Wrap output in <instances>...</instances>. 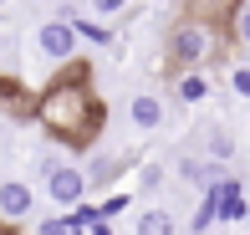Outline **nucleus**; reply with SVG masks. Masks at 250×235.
<instances>
[{
  "instance_id": "1",
  "label": "nucleus",
  "mask_w": 250,
  "mask_h": 235,
  "mask_svg": "<svg viewBox=\"0 0 250 235\" xmlns=\"http://www.w3.org/2000/svg\"><path fill=\"white\" fill-rule=\"evenodd\" d=\"M87 77H92V66H87V62H82V66L66 62V72L36 97V118H41V128H46L51 138L72 143V149L92 143L97 128H102V103L92 97V82H87Z\"/></svg>"
},
{
  "instance_id": "2",
  "label": "nucleus",
  "mask_w": 250,
  "mask_h": 235,
  "mask_svg": "<svg viewBox=\"0 0 250 235\" xmlns=\"http://www.w3.org/2000/svg\"><path fill=\"white\" fill-rule=\"evenodd\" d=\"M168 62L174 66H214L220 62V26L204 16H184L168 31Z\"/></svg>"
},
{
  "instance_id": "3",
  "label": "nucleus",
  "mask_w": 250,
  "mask_h": 235,
  "mask_svg": "<svg viewBox=\"0 0 250 235\" xmlns=\"http://www.w3.org/2000/svg\"><path fill=\"white\" fill-rule=\"evenodd\" d=\"M31 51H36L41 62L66 66V62H77V51H82V36H77V26L66 16H51V21H41V26L31 31Z\"/></svg>"
},
{
  "instance_id": "4",
  "label": "nucleus",
  "mask_w": 250,
  "mask_h": 235,
  "mask_svg": "<svg viewBox=\"0 0 250 235\" xmlns=\"http://www.w3.org/2000/svg\"><path fill=\"white\" fill-rule=\"evenodd\" d=\"M92 194V179H87V164H56L46 174V199L56 210H72Z\"/></svg>"
},
{
  "instance_id": "5",
  "label": "nucleus",
  "mask_w": 250,
  "mask_h": 235,
  "mask_svg": "<svg viewBox=\"0 0 250 235\" xmlns=\"http://www.w3.org/2000/svg\"><path fill=\"white\" fill-rule=\"evenodd\" d=\"M31 215H36V184L31 179H0V220L26 225Z\"/></svg>"
},
{
  "instance_id": "6",
  "label": "nucleus",
  "mask_w": 250,
  "mask_h": 235,
  "mask_svg": "<svg viewBox=\"0 0 250 235\" xmlns=\"http://www.w3.org/2000/svg\"><path fill=\"white\" fill-rule=\"evenodd\" d=\"M214 199H220V225H235V220H250V199H245V184L240 179H214V184H204Z\"/></svg>"
},
{
  "instance_id": "7",
  "label": "nucleus",
  "mask_w": 250,
  "mask_h": 235,
  "mask_svg": "<svg viewBox=\"0 0 250 235\" xmlns=\"http://www.w3.org/2000/svg\"><path fill=\"white\" fill-rule=\"evenodd\" d=\"M133 164H138V153H128V149L123 153H97V159L87 164V179H92V189H112Z\"/></svg>"
},
{
  "instance_id": "8",
  "label": "nucleus",
  "mask_w": 250,
  "mask_h": 235,
  "mask_svg": "<svg viewBox=\"0 0 250 235\" xmlns=\"http://www.w3.org/2000/svg\"><path fill=\"white\" fill-rule=\"evenodd\" d=\"M164 118H168V107H164V97H158V92H133V97H128V123H133L138 133L164 128Z\"/></svg>"
},
{
  "instance_id": "9",
  "label": "nucleus",
  "mask_w": 250,
  "mask_h": 235,
  "mask_svg": "<svg viewBox=\"0 0 250 235\" xmlns=\"http://www.w3.org/2000/svg\"><path fill=\"white\" fill-rule=\"evenodd\" d=\"M209 66H179V77H174V103L179 107H199V103H209Z\"/></svg>"
},
{
  "instance_id": "10",
  "label": "nucleus",
  "mask_w": 250,
  "mask_h": 235,
  "mask_svg": "<svg viewBox=\"0 0 250 235\" xmlns=\"http://www.w3.org/2000/svg\"><path fill=\"white\" fill-rule=\"evenodd\" d=\"M133 235H184V230H179V215H174V210L148 205V210L133 215Z\"/></svg>"
},
{
  "instance_id": "11",
  "label": "nucleus",
  "mask_w": 250,
  "mask_h": 235,
  "mask_svg": "<svg viewBox=\"0 0 250 235\" xmlns=\"http://www.w3.org/2000/svg\"><path fill=\"white\" fill-rule=\"evenodd\" d=\"M72 26H77V36H82L87 46H112V41H118V36H112V26H107L102 16H92V10H87V16H72Z\"/></svg>"
},
{
  "instance_id": "12",
  "label": "nucleus",
  "mask_w": 250,
  "mask_h": 235,
  "mask_svg": "<svg viewBox=\"0 0 250 235\" xmlns=\"http://www.w3.org/2000/svg\"><path fill=\"white\" fill-rule=\"evenodd\" d=\"M199 143H204V159H214V164H225V159L235 153V133H230V128H220V123H209Z\"/></svg>"
},
{
  "instance_id": "13",
  "label": "nucleus",
  "mask_w": 250,
  "mask_h": 235,
  "mask_svg": "<svg viewBox=\"0 0 250 235\" xmlns=\"http://www.w3.org/2000/svg\"><path fill=\"white\" fill-rule=\"evenodd\" d=\"M189 225H194V230H214V225H220V199H214L209 189H199V199H194V215H189Z\"/></svg>"
},
{
  "instance_id": "14",
  "label": "nucleus",
  "mask_w": 250,
  "mask_h": 235,
  "mask_svg": "<svg viewBox=\"0 0 250 235\" xmlns=\"http://www.w3.org/2000/svg\"><path fill=\"white\" fill-rule=\"evenodd\" d=\"M133 199H138V194H133V189H123V184H112L107 194L97 199V210H102V215H107V220H118V215H128V210H133Z\"/></svg>"
},
{
  "instance_id": "15",
  "label": "nucleus",
  "mask_w": 250,
  "mask_h": 235,
  "mask_svg": "<svg viewBox=\"0 0 250 235\" xmlns=\"http://www.w3.org/2000/svg\"><path fill=\"white\" fill-rule=\"evenodd\" d=\"M158 184H164V164H158V159H138V179H133V194H153V189Z\"/></svg>"
},
{
  "instance_id": "16",
  "label": "nucleus",
  "mask_w": 250,
  "mask_h": 235,
  "mask_svg": "<svg viewBox=\"0 0 250 235\" xmlns=\"http://www.w3.org/2000/svg\"><path fill=\"white\" fill-rule=\"evenodd\" d=\"M230 36L240 46H250V0H235L230 5Z\"/></svg>"
},
{
  "instance_id": "17",
  "label": "nucleus",
  "mask_w": 250,
  "mask_h": 235,
  "mask_svg": "<svg viewBox=\"0 0 250 235\" xmlns=\"http://www.w3.org/2000/svg\"><path fill=\"white\" fill-rule=\"evenodd\" d=\"M97 220H102V210L92 205V199H82V205H72V210H66V225H72V230H92Z\"/></svg>"
},
{
  "instance_id": "18",
  "label": "nucleus",
  "mask_w": 250,
  "mask_h": 235,
  "mask_svg": "<svg viewBox=\"0 0 250 235\" xmlns=\"http://www.w3.org/2000/svg\"><path fill=\"white\" fill-rule=\"evenodd\" d=\"M31 235H77V230L66 225V210H56V215H41L36 225H31Z\"/></svg>"
},
{
  "instance_id": "19",
  "label": "nucleus",
  "mask_w": 250,
  "mask_h": 235,
  "mask_svg": "<svg viewBox=\"0 0 250 235\" xmlns=\"http://www.w3.org/2000/svg\"><path fill=\"white\" fill-rule=\"evenodd\" d=\"M87 10H92V16H102V21H118L123 10H128V0H87Z\"/></svg>"
},
{
  "instance_id": "20",
  "label": "nucleus",
  "mask_w": 250,
  "mask_h": 235,
  "mask_svg": "<svg viewBox=\"0 0 250 235\" xmlns=\"http://www.w3.org/2000/svg\"><path fill=\"white\" fill-rule=\"evenodd\" d=\"M230 92L240 103H250V66H230Z\"/></svg>"
},
{
  "instance_id": "21",
  "label": "nucleus",
  "mask_w": 250,
  "mask_h": 235,
  "mask_svg": "<svg viewBox=\"0 0 250 235\" xmlns=\"http://www.w3.org/2000/svg\"><path fill=\"white\" fill-rule=\"evenodd\" d=\"M194 235H225V230H220V225H214V230H194Z\"/></svg>"
},
{
  "instance_id": "22",
  "label": "nucleus",
  "mask_w": 250,
  "mask_h": 235,
  "mask_svg": "<svg viewBox=\"0 0 250 235\" xmlns=\"http://www.w3.org/2000/svg\"><path fill=\"white\" fill-rule=\"evenodd\" d=\"M77 235H92V230H77Z\"/></svg>"
},
{
  "instance_id": "23",
  "label": "nucleus",
  "mask_w": 250,
  "mask_h": 235,
  "mask_svg": "<svg viewBox=\"0 0 250 235\" xmlns=\"http://www.w3.org/2000/svg\"><path fill=\"white\" fill-rule=\"evenodd\" d=\"M0 5H5V0H0Z\"/></svg>"
},
{
  "instance_id": "24",
  "label": "nucleus",
  "mask_w": 250,
  "mask_h": 235,
  "mask_svg": "<svg viewBox=\"0 0 250 235\" xmlns=\"http://www.w3.org/2000/svg\"><path fill=\"white\" fill-rule=\"evenodd\" d=\"M245 225H250V220H245Z\"/></svg>"
},
{
  "instance_id": "25",
  "label": "nucleus",
  "mask_w": 250,
  "mask_h": 235,
  "mask_svg": "<svg viewBox=\"0 0 250 235\" xmlns=\"http://www.w3.org/2000/svg\"><path fill=\"white\" fill-rule=\"evenodd\" d=\"M230 5H235V0H230Z\"/></svg>"
}]
</instances>
